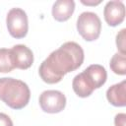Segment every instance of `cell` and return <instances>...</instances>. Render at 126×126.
<instances>
[{"mask_svg":"<svg viewBox=\"0 0 126 126\" xmlns=\"http://www.w3.org/2000/svg\"><path fill=\"white\" fill-rule=\"evenodd\" d=\"M84 57V50L78 43L67 41L42 61L38 69L39 76L47 84L59 83L67 73L83 64Z\"/></svg>","mask_w":126,"mask_h":126,"instance_id":"1","label":"cell"},{"mask_svg":"<svg viewBox=\"0 0 126 126\" xmlns=\"http://www.w3.org/2000/svg\"><path fill=\"white\" fill-rule=\"evenodd\" d=\"M29 86L14 78H0V99L13 109H22L30 101Z\"/></svg>","mask_w":126,"mask_h":126,"instance_id":"2","label":"cell"},{"mask_svg":"<svg viewBox=\"0 0 126 126\" xmlns=\"http://www.w3.org/2000/svg\"><path fill=\"white\" fill-rule=\"evenodd\" d=\"M77 30L87 41L98 38L101 31V22L98 16L93 12H83L77 20Z\"/></svg>","mask_w":126,"mask_h":126,"instance_id":"3","label":"cell"},{"mask_svg":"<svg viewBox=\"0 0 126 126\" xmlns=\"http://www.w3.org/2000/svg\"><path fill=\"white\" fill-rule=\"evenodd\" d=\"M7 29L11 36L23 38L27 35L29 30L28 16L21 8H12L6 17Z\"/></svg>","mask_w":126,"mask_h":126,"instance_id":"4","label":"cell"},{"mask_svg":"<svg viewBox=\"0 0 126 126\" xmlns=\"http://www.w3.org/2000/svg\"><path fill=\"white\" fill-rule=\"evenodd\" d=\"M38 102L44 112L58 113L65 108L66 96L60 91L47 90L41 93L38 98Z\"/></svg>","mask_w":126,"mask_h":126,"instance_id":"5","label":"cell"},{"mask_svg":"<svg viewBox=\"0 0 126 126\" xmlns=\"http://www.w3.org/2000/svg\"><path fill=\"white\" fill-rule=\"evenodd\" d=\"M10 50L15 68L26 70L32 65L33 53L28 46L24 44H17L14 45Z\"/></svg>","mask_w":126,"mask_h":126,"instance_id":"6","label":"cell"},{"mask_svg":"<svg viewBox=\"0 0 126 126\" xmlns=\"http://www.w3.org/2000/svg\"><path fill=\"white\" fill-rule=\"evenodd\" d=\"M104 20L110 27L120 25L125 18V6L122 1H109L104 6Z\"/></svg>","mask_w":126,"mask_h":126,"instance_id":"7","label":"cell"},{"mask_svg":"<svg viewBox=\"0 0 126 126\" xmlns=\"http://www.w3.org/2000/svg\"><path fill=\"white\" fill-rule=\"evenodd\" d=\"M86 79L90 83V85L95 90L100 88L107 79V73L103 66L99 64H93L90 65L83 71Z\"/></svg>","mask_w":126,"mask_h":126,"instance_id":"8","label":"cell"},{"mask_svg":"<svg viewBox=\"0 0 126 126\" xmlns=\"http://www.w3.org/2000/svg\"><path fill=\"white\" fill-rule=\"evenodd\" d=\"M75 2L73 0H57L52 6V16L58 22L69 20L74 13Z\"/></svg>","mask_w":126,"mask_h":126,"instance_id":"9","label":"cell"},{"mask_svg":"<svg viewBox=\"0 0 126 126\" xmlns=\"http://www.w3.org/2000/svg\"><path fill=\"white\" fill-rule=\"evenodd\" d=\"M107 100L114 106L126 105V81H122L118 84L111 86L106 91Z\"/></svg>","mask_w":126,"mask_h":126,"instance_id":"10","label":"cell"},{"mask_svg":"<svg viewBox=\"0 0 126 126\" xmlns=\"http://www.w3.org/2000/svg\"><path fill=\"white\" fill-rule=\"evenodd\" d=\"M72 88L75 94L80 97H88L94 91V89L90 85V83L86 79L83 72L74 77L72 82Z\"/></svg>","mask_w":126,"mask_h":126,"instance_id":"11","label":"cell"},{"mask_svg":"<svg viewBox=\"0 0 126 126\" xmlns=\"http://www.w3.org/2000/svg\"><path fill=\"white\" fill-rule=\"evenodd\" d=\"M110 69L117 75L126 74V57L124 54L115 53L110 59Z\"/></svg>","mask_w":126,"mask_h":126,"instance_id":"12","label":"cell"},{"mask_svg":"<svg viewBox=\"0 0 126 126\" xmlns=\"http://www.w3.org/2000/svg\"><path fill=\"white\" fill-rule=\"evenodd\" d=\"M15 68L11 56V50L0 48V73H9Z\"/></svg>","mask_w":126,"mask_h":126,"instance_id":"13","label":"cell"},{"mask_svg":"<svg viewBox=\"0 0 126 126\" xmlns=\"http://www.w3.org/2000/svg\"><path fill=\"white\" fill-rule=\"evenodd\" d=\"M125 29H122L116 35V45L121 54H126V48H125Z\"/></svg>","mask_w":126,"mask_h":126,"instance_id":"14","label":"cell"},{"mask_svg":"<svg viewBox=\"0 0 126 126\" xmlns=\"http://www.w3.org/2000/svg\"><path fill=\"white\" fill-rule=\"evenodd\" d=\"M115 126H125L126 125V114L125 113H118L115 115L114 118Z\"/></svg>","mask_w":126,"mask_h":126,"instance_id":"15","label":"cell"},{"mask_svg":"<svg viewBox=\"0 0 126 126\" xmlns=\"http://www.w3.org/2000/svg\"><path fill=\"white\" fill-rule=\"evenodd\" d=\"M0 126H13V121L11 118L2 112H0Z\"/></svg>","mask_w":126,"mask_h":126,"instance_id":"16","label":"cell"},{"mask_svg":"<svg viewBox=\"0 0 126 126\" xmlns=\"http://www.w3.org/2000/svg\"><path fill=\"white\" fill-rule=\"evenodd\" d=\"M82 3L83 4H85V5H97V4H99L100 3V1H96V2H85V1H82Z\"/></svg>","mask_w":126,"mask_h":126,"instance_id":"17","label":"cell"}]
</instances>
